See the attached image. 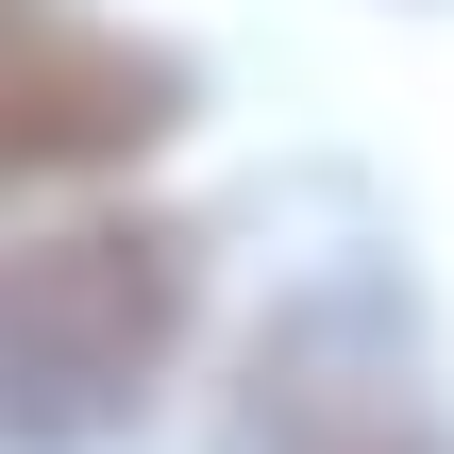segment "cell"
<instances>
[{
	"mask_svg": "<svg viewBox=\"0 0 454 454\" xmlns=\"http://www.w3.org/2000/svg\"><path fill=\"white\" fill-rule=\"evenodd\" d=\"M337 337H354V303H320L286 354H253V454H438L421 371H404V354L337 371Z\"/></svg>",
	"mask_w": 454,
	"mask_h": 454,
	"instance_id": "3957f363",
	"label": "cell"
},
{
	"mask_svg": "<svg viewBox=\"0 0 454 454\" xmlns=\"http://www.w3.org/2000/svg\"><path fill=\"white\" fill-rule=\"evenodd\" d=\"M168 135H185V51L51 34V17L0 34V185H84V168H135Z\"/></svg>",
	"mask_w": 454,
	"mask_h": 454,
	"instance_id": "7a4b0ae2",
	"label": "cell"
},
{
	"mask_svg": "<svg viewBox=\"0 0 454 454\" xmlns=\"http://www.w3.org/2000/svg\"><path fill=\"white\" fill-rule=\"evenodd\" d=\"M17 17H34V0H0V34H17Z\"/></svg>",
	"mask_w": 454,
	"mask_h": 454,
	"instance_id": "277c9868",
	"label": "cell"
},
{
	"mask_svg": "<svg viewBox=\"0 0 454 454\" xmlns=\"http://www.w3.org/2000/svg\"><path fill=\"white\" fill-rule=\"evenodd\" d=\"M202 320V236L185 219H51L0 236V454H101L168 387Z\"/></svg>",
	"mask_w": 454,
	"mask_h": 454,
	"instance_id": "6da1fadb",
	"label": "cell"
}]
</instances>
